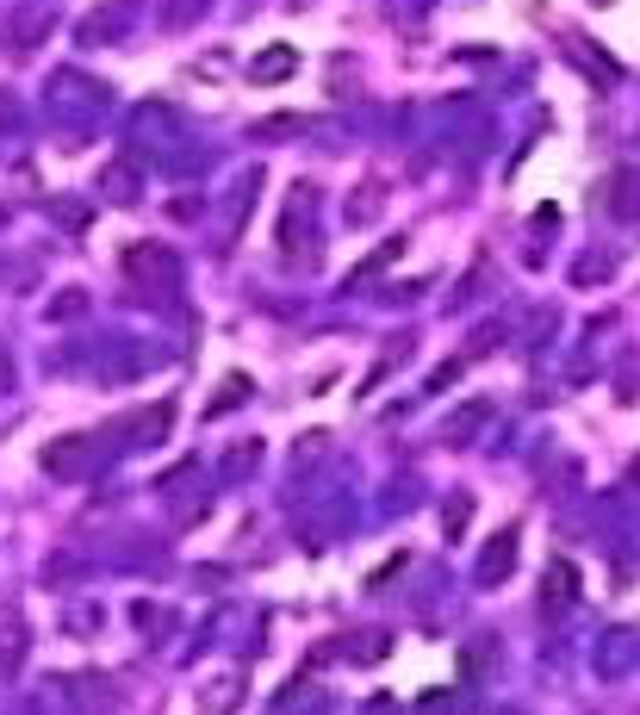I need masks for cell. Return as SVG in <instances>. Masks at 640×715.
I'll list each match as a JSON object with an SVG mask.
<instances>
[{
    "mask_svg": "<svg viewBox=\"0 0 640 715\" xmlns=\"http://www.w3.org/2000/svg\"><path fill=\"white\" fill-rule=\"evenodd\" d=\"M13 387V361H7V348H0V392Z\"/></svg>",
    "mask_w": 640,
    "mask_h": 715,
    "instance_id": "5",
    "label": "cell"
},
{
    "mask_svg": "<svg viewBox=\"0 0 640 715\" xmlns=\"http://www.w3.org/2000/svg\"><path fill=\"white\" fill-rule=\"evenodd\" d=\"M100 461V448L88 436H62V442L44 448V473H57V480H88Z\"/></svg>",
    "mask_w": 640,
    "mask_h": 715,
    "instance_id": "1",
    "label": "cell"
},
{
    "mask_svg": "<svg viewBox=\"0 0 640 715\" xmlns=\"http://www.w3.org/2000/svg\"><path fill=\"white\" fill-rule=\"evenodd\" d=\"M168 424H175V405H150V411H131L125 424H118V436H125V448H150L168 436Z\"/></svg>",
    "mask_w": 640,
    "mask_h": 715,
    "instance_id": "2",
    "label": "cell"
},
{
    "mask_svg": "<svg viewBox=\"0 0 640 715\" xmlns=\"http://www.w3.org/2000/svg\"><path fill=\"white\" fill-rule=\"evenodd\" d=\"M20 659H25V622H20V610H13V603H0V666L13 672Z\"/></svg>",
    "mask_w": 640,
    "mask_h": 715,
    "instance_id": "3",
    "label": "cell"
},
{
    "mask_svg": "<svg viewBox=\"0 0 640 715\" xmlns=\"http://www.w3.org/2000/svg\"><path fill=\"white\" fill-rule=\"evenodd\" d=\"M510 561H516V547H510V535H504V547H491V554H486V579L510 573Z\"/></svg>",
    "mask_w": 640,
    "mask_h": 715,
    "instance_id": "4",
    "label": "cell"
}]
</instances>
